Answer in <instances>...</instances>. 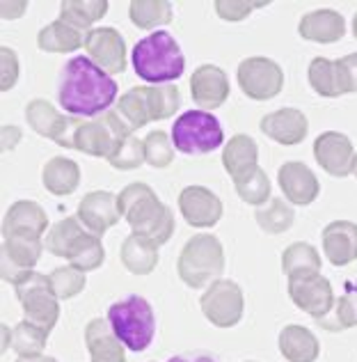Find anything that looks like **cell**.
<instances>
[{
  "label": "cell",
  "mask_w": 357,
  "mask_h": 362,
  "mask_svg": "<svg viewBox=\"0 0 357 362\" xmlns=\"http://www.w3.org/2000/svg\"><path fill=\"white\" fill-rule=\"evenodd\" d=\"M0 252H3L0 278L16 287L23 278L30 275V271L40 262V257L44 252V241L28 239V236H9V239L3 241Z\"/></svg>",
  "instance_id": "obj_15"
},
{
  "label": "cell",
  "mask_w": 357,
  "mask_h": 362,
  "mask_svg": "<svg viewBox=\"0 0 357 362\" xmlns=\"http://www.w3.org/2000/svg\"><path fill=\"white\" fill-rule=\"evenodd\" d=\"M9 335H12V330H9L7 326H3V351L9 349Z\"/></svg>",
  "instance_id": "obj_50"
},
{
  "label": "cell",
  "mask_w": 357,
  "mask_h": 362,
  "mask_svg": "<svg viewBox=\"0 0 357 362\" xmlns=\"http://www.w3.org/2000/svg\"><path fill=\"white\" fill-rule=\"evenodd\" d=\"M85 346L92 362H126L124 344L112 332L108 319H92L85 326Z\"/></svg>",
  "instance_id": "obj_27"
},
{
  "label": "cell",
  "mask_w": 357,
  "mask_h": 362,
  "mask_svg": "<svg viewBox=\"0 0 357 362\" xmlns=\"http://www.w3.org/2000/svg\"><path fill=\"white\" fill-rule=\"evenodd\" d=\"M167 362H218L213 356L209 354H202V351H193V354H181V356H174Z\"/></svg>",
  "instance_id": "obj_48"
},
{
  "label": "cell",
  "mask_w": 357,
  "mask_h": 362,
  "mask_svg": "<svg viewBox=\"0 0 357 362\" xmlns=\"http://www.w3.org/2000/svg\"><path fill=\"white\" fill-rule=\"evenodd\" d=\"M158 247L161 245L143 234H131L121 243V264L133 275H149L158 266Z\"/></svg>",
  "instance_id": "obj_30"
},
{
  "label": "cell",
  "mask_w": 357,
  "mask_h": 362,
  "mask_svg": "<svg viewBox=\"0 0 357 362\" xmlns=\"http://www.w3.org/2000/svg\"><path fill=\"white\" fill-rule=\"evenodd\" d=\"M117 90L115 78L90 55H76L62 69L58 101L73 117H97L108 112L117 99Z\"/></svg>",
  "instance_id": "obj_1"
},
{
  "label": "cell",
  "mask_w": 357,
  "mask_h": 362,
  "mask_svg": "<svg viewBox=\"0 0 357 362\" xmlns=\"http://www.w3.org/2000/svg\"><path fill=\"white\" fill-rule=\"evenodd\" d=\"M298 33L307 42L334 44L346 35V21L334 9H314L300 18Z\"/></svg>",
  "instance_id": "obj_26"
},
{
  "label": "cell",
  "mask_w": 357,
  "mask_h": 362,
  "mask_svg": "<svg viewBox=\"0 0 357 362\" xmlns=\"http://www.w3.org/2000/svg\"><path fill=\"white\" fill-rule=\"evenodd\" d=\"M14 291L23 308L25 321H30L35 326L44 328L46 332H51L60 319V298L55 296L49 275L30 271L28 278H23L16 284Z\"/></svg>",
  "instance_id": "obj_10"
},
{
  "label": "cell",
  "mask_w": 357,
  "mask_h": 362,
  "mask_svg": "<svg viewBox=\"0 0 357 362\" xmlns=\"http://www.w3.org/2000/svg\"><path fill=\"white\" fill-rule=\"evenodd\" d=\"M108 163L115 170H138L145 163V140H138L135 136H128L117 151L108 158Z\"/></svg>",
  "instance_id": "obj_42"
},
{
  "label": "cell",
  "mask_w": 357,
  "mask_h": 362,
  "mask_svg": "<svg viewBox=\"0 0 357 362\" xmlns=\"http://www.w3.org/2000/svg\"><path fill=\"white\" fill-rule=\"evenodd\" d=\"M25 119L37 136L49 138L64 149H73V136H76L78 127L83 124L80 117L58 112L53 108V103L46 99H32L28 103Z\"/></svg>",
  "instance_id": "obj_12"
},
{
  "label": "cell",
  "mask_w": 357,
  "mask_h": 362,
  "mask_svg": "<svg viewBox=\"0 0 357 362\" xmlns=\"http://www.w3.org/2000/svg\"><path fill=\"white\" fill-rule=\"evenodd\" d=\"M51 287L55 291V296H58L60 300H69L73 296H78V293L85 289V273L73 269V266H60V269H53L51 275Z\"/></svg>",
  "instance_id": "obj_39"
},
{
  "label": "cell",
  "mask_w": 357,
  "mask_h": 362,
  "mask_svg": "<svg viewBox=\"0 0 357 362\" xmlns=\"http://www.w3.org/2000/svg\"><path fill=\"white\" fill-rule=\"evenodd\" d=\"M318 326L330 330V332H341L357 326V282L346 284V291L334 300V308L330 314H325L316 321Z\"/></svg>",
  "instance_id": "obj_33"
},
{
  "label": "cell",
  "mask_w": 357,
  "mask_h": 362,
  "mask_svg": "<svg viewBox=\"0 0 357 362\" xmlns=\"http://www.w3.org/2000/svg\"><path fill=\"white\" fill-rule=\"evenodd\" d=\"M236 78L243 94L255 101L275 99L284 88V71L270 58H246L238 64Z\"/></svg>",
  "instance_id": "obj_13"
},
{
  "label": "cell",
  "mask_w": 357,
  "mask_h": 362,
  "mask_svg": "<svg viewBox=\"0 0 357 362\" xmlns=\"http://www.w3.org/2000/svg\"><path fill=\"white\" fill-rule=\"evenodd\" d=\"M108 323L117 339L133 354L147 351L156 335V319L152 305L138 293L119 303H112L108 308Z\"/></svg>",
  "instance_id": "obj_7"
},
{
  "label": "cell",
  "mask_w": 357,
  "mask_h": 362,
  "mask_svg": "<svg viewBox=\"0 0 357 362\" xmlns=\"http://www.w3.org/2000/svg\"><path fill=\"white\" fill-rule=\"evenodd\" d=\"M341 64L346 69V76H349V85H351V92H357V53H351L341 58Z\"/></svg>",
  "instance_id": "obj_47"
},
{
  "label": "cell",
  "mask_w": 357,
  "mask_h": 362,
  "mask_svg": "<svg viewBox=\"0 0 357 362\" xmlns=\"http://www.w3.org/2000/svg\"><path fill=\"white\" fill-rule=\"evenodd\" d=\"M294 206L286 204L282 197H270L268 204L259 206L255 211V221L257 225L264 230L266 234H282L286 232L291 225H294Z\"/></svg>",
  "instance_id": "obj_38"
},
{
  "label": "cell",
  "mask_w": 357,
  "mask_h": 362,
  "mask_svg": "<svg viewBox=\"0 0 357 362\" xmlns=\"http://www.w3.org/2000/svg\"><path fill=\"white\" fill-rule=\"evenodd\" d=\"M44 247L55 257H64L73 269L83 273L97 271L106 262V247L101 243V236L85 230L78 216L62 218L60 223H55L46 236Z\"/></svg>",
  "instance_id": "obj_3"
},
{
  "label": "cell",
  "mask_w": 357,
  "mask_h": 362,
  "mask_svg": "<svg viewBox=\"0 0 357 362\" xmlns=\"http://www.w3.org/2000/svg\"><path fill=\"white\" fill-rule=\"evenodd\" d=\"M18 81V58L16 51L3 46L0 49V90L9 92Z\"/></svg>",
  "instance_id": "obj_44"
},
{
  "label": "cell",
  "mask_w": 357,
  "mask_h": 362,
  "mask_svg": "<svg viewBox=\"0 0 357 362\" xmlns=\"http://www.w3.org/2000/svg\"><path fill=\"white\" fill-rule=\"evenodd\" d=\"M25 9H28L25 0H7V3L0 5V12H3V18H7V21H14V18L21 16Z\"/></svg>",
  "instance_id": "obj_45"
},
{
  "label": "cell",
  "mask_w": 357,
  "mask_h": 362,
  "mask_svg": "<svg viewBox=\"0 0 357 362\" xmlns=\"http://www.w3.org/2000/svg\"><path fill=\"white\" fill-rule=\"evenodd\" d=\"M18 140H21V129L14 127V124H5L3 127V151H12Z\"/></svg>",
  "instance_id": "obj_46"
},
{
  "label": "cell",
  "mask_w": 357,
  "mask_h": 362,
  "mask_svg": "<svg viewBox=\"0 0 357 362\" xmlns=\"http://www.w3.org/2000/svg\"><path fill=\"white\" fill-rule=\"evenodd\" d=\"M289 296L294 300L296 308L307 312L309 317L316 321L330 314L334 308V289L330 280L321 275V271L303 273V275H291L289 278Z\"/></svg>",
  "instance_id": "obj_14"
},
{
  "label": "cell",
  "mask_w": 357,
  "mask_h": 362,
  "mask_svg": "<svg viewBox=\"0 0 357 362\" xmlns=\"http://www.w3.org/2000/svg\"><path fill=\"white\" fill-rule=\"evenodd\" d=\"M16 362H58L51 356H40V358H18Z\"/></svg>",
  "instance_id": "obj_49"
},
{
  "label": "cell",
  "mask_w": 357,
  "mask_h": 362,
  "mask_svg": "<svg viewBox=\"0 0 357 362\" xmlns=\"http://www.w3.org/2000/svg\"><path fill=\"white\" fill-rule=\"evenodd\" d=\"M46 341H49V332L23 319L12 328L9 349H14L18 358H40L46 349Z\"/></svg>",
  "instance_id": "obj_36"
},
{
  "label": "cell",
  "mask_w": 357,
  "mask_h": 362,
  "mask_svg": "<svg viewBox=\"0 0 357 362\" xmlns=\"http://www.w3.org/2000/svg\"><path fill=\"white\" fill-rule=\"evenodd\" d=\"M353 37L357 40V14L353 16Z\"/></svg>",
  "instance_id": "obj_51"
},
{
  "label": "cell",
  "mask_w": 357,
  "mask_h": 362,
  "mask_svg": "<svg viewBox=\"0 0 357 362\" xmlns=\"http://www.w3.org/2000/svg\"><path fill=\"white\" fill-rule=\"evenodd\" d=\"M277 181L284 197L291 204L307 206L321 193V184H318L316 175L312 173V168H307L300 160H286L277 170Z\"/></svg>",
  "instance_id": "obj_21"
},
{
  "label": "cell",
  "mask_w": 357,
  "mask_h": 362,
  "mask_svg": "<svg viewBox=\"0 0 357 362\" xmlns=\"http://www.w3.org/2000/svg\"><path fill=\"white\" fill-rule=\"evenodd\" d=\"M80 44L85 46V35L73 25L64 23L62 18L42 28L40 35H37V46L46 53H71L78 51Z\"/></svg>",
  "instance_id": "obj_32"
},
{
  "label": "cell",
  "mask_w": 357,
  "mask_h": 362,
  "mask_svg": "<svg viewBox=\"0 0 357 362\" xmlns=\"http://www.w3.org/2000/svg\"><path fill=\"white\" fill-rule=\"evenodd\" d=\"M42 181H44V188L53 195H58V197L71 195L73 190L80 186V168L76 160L55 156L44 165Z\"/></svg>",
  "instance_id": "obj_31"
},
{
  "label": "cell",
  "mask_w": 357,
  "mask_h": 362,
  "mask_svg": "<svg viewBox=\"0 0 357 362\" xmlns=\"http://www.w3.org/2000/svg\"><path fill=\"white\" fill-rule=\"evenodd\" d=\"M202 314L215 328H234L246 312V296L234 280H215L200 298Z\"/></svg>",
  "instance_id": "obj_11"
},
{
  "label": "cell",
  "mask_w": 357,
  "mask_h": 362,
  "mask_svg": "<svg viewBox=\"0 0 357 362\" xmlns=\"http://www.w3.org/2000/svg\"><path fill=\"white\" fill-rule=\"evenodd\" d=\"M76 216L85 225V230H90L97 236H103L121 218L117 195L110 193V190H92V193H87L80 199Z\"/></svg>",
  "instance_id": "obj_19"
},
{
  "label": "cell",
  "mask_w": 357,
  "mask_h": 362,
  "mask_svg": "<svg viewBox=\"0 0 357 362\" xmlns=\"http://www.w3.org/2000/svg\"><path fill=\"white\" fill-rule=\"evenodd\" d=\"M108 7V0H64L60 3V18L83 33L106 16Z\"/></svg>",
  "instance_id": "obj_34"
},
{
  "label": "cell",
  "mask_w": 357,
  "mask_h": 362,
  "mask_svg": "<svg viewBox=\"0 0 357 362\" xmlns=\"http://www.w3.org/2000/svg\"><path fill=\"white\" fill-rule=\"evenodd\" d=\"M248 362H255V360H248Z\"/></svg>",
  "instance_id": "obj_53"
},
{
  "label": "cell",
  "mask_w": 357,
  "mask_h": 362,
  "mask_svg": "<svg viewBox=\"0 0 357 362\" xmlns=\"http://www.w3.org/2000/svg\"><path fill=\"white\" fill-rule=\"evenodd\" d=\"M222 168L227 170L231 181H243L259 168V147L252 136L238 133L222 149Z\"/></svg>",
  "instance_id": "obj_25"
},
{
  "label": "cell",
  "mask_w": 357,
  "mask_h": 362,
  "mask_svg": "<svg viewBox=\"0 0 357 362\" xmlns=\"http://www.w3.org/2000/svg\"><path fill=\"white\" fill-rule=\"evenodd\" d=\"M279 354L289 362H316L321 354V344L312 330L298 323H289L279 332Z\"/></svg>",
  "instance_id": "obj_29"
},
{
  "label": "cell",
  "mask_w": 357,
  "mask_h": 362,
  "mask_svg": "<svg viewBox=\"0 0 357 362\" xmlns=\"http://www.w3.org/2000/svg\"><path fill=\"white\" fill-rule=\"evenodd\" d=\"M85 51L110 76L126 69V42L115 28H92L85 33Z\"/></svg>",
  "instance_id": "obj_17"
},
{
  "label": "cell",
  "mask_w": 357,
  "mask_h": 362,
  "mask_svg": "<svg viewBox=\"0 0 357 362\" xmlns=\"http://www.w3.org/2000/svg\"><path fill=\"white\" fill-rule=\"evenodd\" d=\"M128 136H133V131L128 129V124L112 108L99 115L97 119H87L80 124L76 136H73V149L85 151L90 156L110 158Z\"/></svg>",
  "instance_id": "obj_9"
},
{
  "label": "cell",
  "mask_w": 357,
  "mask_h": 362,
  "mask_svg": "<svg viewBox=\"0 0 357 362\" xmlns=\"http://www.w3.org/2000/svg\"><path fill=\"white\" fill-rule=\"evenodd\" d=\"M259 129L266 133L270 140H275L277 145L294 147L300 145L307 138L309 122L307 115L298 108H279L275 112H268L266 117H261Z\"/></svg>",
  "instance_id": "obj_22"
},
{
  "label": "cell",
  "mask_w": 357,
  "mask_h": 362,
  "mask_svg": "<svg viewBox=\"0 0 357 362\" xmlns=\"http://www.w3.org/2000/svg\"><path fill=\"white\" fill-rule=\"evenodd\" d=\"M323 255L332 266H349L357 259V225L334 221L323 230Z\"/></svg>",
  "instance_id": "obj_24"
},
{
  "label": "cell",
  "mask_w": 357,
  "mask_h": 362,
  "mask_svg": "<svg viewBox=\"0 0 357 362\" xmlns=\"http://www.w3.org/2000/svg\"><path fill=\"white\" fill-rule=\"evenodd\" d=\"M234 188H236V193L243 202H248L257 209L268 204V199H270V181H268V175L261 168H257L255 173H252L250 177H246L243 181H236Z\"/></svg>",
  "instance_id": "obj_40"
},
{
  "label": "cell",
  "mask_w": 357,
  "mask_h": 362,
  "mask_svg": "<svg viewBox=\"0 0 357 362\" xmlns=\"http://www.w3.org/2000/svg\"><path fill=\"white\" fill-rule=\"evenodd\" d=\"M178 106H181V94L174 85H143L121 94L115 110L131 131H138L149 122L172 117Z\"/></svg>",
  "instance_id": "obj_5"
},
{
  "label": "cell",
  "mask_w": 357,
  "mask_h": 362,
  "mask_svg": "<svg viewBox=\"0 0 357 362\" xmlns=\"http://www.w3.org/2000/svg\"><path fill=\"white\" fill-rule=\"evenodd\" d=\"M321 255L312 245L305 241L291 243L284 252H282V271L286 273V278L291 275H303L312 271H321Z\"/></svg>",
  "instance_id": "obj_37"
},
{
  "label": "cell",
  "mask_w": 357,
  "mask_h": 362,
  "mask_svg": "<svg viewBox=\"0 0 357 362\" xmlns=\"http://www.w3.org/2000/svg\"><path fill=\"white\" fill-rule=\"evenodd\" d=\"M229 78L220 66L215 64H202L197 66L190 76V94L193 101L202 110L220 108L224 101L229 99Z\"/></svg>",
  "instance_id": "obj_20"
},
{
  "label": "cell",
  "mask_w": 357,
  "mask_h": 362,
  "mask_svg": "<svg viewBox=\"0 0 357 362\" xmlns=\"http://www.w3.org/2000/svg\"><path fill=\"white\" fill-rule=\"evenodd\" d=\"M353 175L357 177V154H355V163H353Z\"/></svg>",
  "instance_id": "obj_52"
},
{
  "label": "cell",
  "mask_w": 357,
  "mask_h": 362,
  "mask_svg": "<svg viewBox=\"0 0 357 362\" xmlns=\"http://www.w3.org/2000/svg\"><path fill=\"white\" fill-rule=\"evenodd\" d=\"M213 7L222 21H243L255 9L268 7V3H255V0H218Z\"/></svg>",
  "instance_id": "obj_43"
},
{
  "label": "cell",
  "mask_w": 357,
  "mask_h": 362,
  "mask_svg": "<svg viewBox=\"0 0 357 362\" xmlns=\"http://www.w3.org/2000/svg\"><path fill=\"white\" fill-rule=\"evenodd\" d=\"M307 78L312 90L316 94L327 99L341 97V94H351L349 78H346V69L341 60H327V58H314L309 64Z\"/></svg>",
  "instance_id": "obj_28"
},
{
  "label": "cell",
  "mask_w": 357,
  "mask_h": 362,
  "mask_svg": "<svg viewBox=\"0 0 357 362\" xmlns=\"http://www.w3.org/2000/svg\"><path fill=\"white\" fill-rule=\"evenodd\" d=\"M224 142L222 127L215 115L206 110H186L172 127V145L181 154H211Z\"/></svg>",
  "instance_id": "obj_8"
},
{
  "label": "cell",
  "mask_w": 357,
  "mask_h": 362,
  "mask_svg": "<svg viewBox=\"0 0 357 362\" xmlns=\"http://www.w3.org/2000/svg\"><path fill=\"white\" fill-rule=\"evenodd\" d=\"M121 218L131 225L133 234H143L147 239L165 245L174 234L172 209L163 204L158 195L147 184H128L117 195Z\"/></svg>",
  "instance_id": "obj_2"
},
{
  "label": "cell",
  "mask_w": 357,
  "mask_h": 362,
  "mask_svg": "<svg viewBox=\"0 0 357 362\" xmlns=\"http://www.w3.org/2000/svg\"><path fill=\"white\" fill-rule=\"evenodd\" d=\"M145 160L152 168H167L174 160V145L165 131H152L145 138Z\"/></svg>",
  "instance_id": "obj_41"
},
{
  "label": "cell",
  "mask_w": 357,
  "mask_h": 362,
  "mask_svg": "<svg viewBox=\"0 0 357 362\" xmlns=\"http://www.w3.org/2000/svg\"><path fill=\"white\" fill-rule=\"evenodd\" d=\"M314 158L327 175L349 177L353 175L355 147L349 136L339 131H325L314 140Z\"/></svg>",
  "instance_id": "obj_16"
},
{
  "label": "cell",
  "mask_w": 357,
  "mask_h": 362,
  "mask_svg": "<svg viewBox=\"0 0 357 362\" xmlns=\"http://www.w3.org/2000/svg\"><path fill=\"white\" fill-rule=\"evenodd\" d=\"M128 16L135 28L154 30L158 25L172 23L174 7L170 0H133L128 5Z\"/></svg>",
  "instance_id": "obj_35"
},
{
  "label": "cell",
  "mask_w": 357,
  "mask_h": 362,
  "mask_svg": "<svg viewBox=\"0 0 357 362\" xmlns=\"http://www.w3.org/2000/svg\"><path fill=\"white\" fill-rule=\"evenodd\" d=\"M133 69L147 83H172L186 71V58L181 46L170 33L156 30L135 44L131 53Z\"/></svg>",
  "instance_id": "obj_4"
},
{
  "label": "cell",
  "mask_w": 357,
  "mask_h": 362,
  "mask_svg": "<svg viewBox=\"0 0 357 362\" xmlns=\"http://www.w3.org/2000/svg\"><path fill=\"white\" fill-rule=\"evenodd\" d=\"M178 211L186 218V223L197 230H206L220 223L222 202L213 190L204 186H188L178 195Z\"/></svg>",
  "instance_id": "obj_18"
},
{
  "label": "cell",
  "mask_w": 357,
  "mask_h": 362,
  "mask_svg": "<svg viewBox=\"0 0 357 362\" xmlns=\"http://www.w3.org/2000/svg\"><path fill=\"white\" fill-rule=\"evenodd\" d=\"M46 227H49V216L44 209L30 202V199H18L7 209L3 218V236H28V239H42Z\"/></svg>",
  "instance_id": "obj_23"
},
{
  "label": "cell",
  "mask_w": 357,
  "mask_h": 362,
  "mask_svg": "<svg viewBox=\"0 0 357 362\" xmlns=\"http://www.w3.org/2000/svg\"><path fill=\"white\" fill-rule=\"evenodd\" d=\"M176 273L190 289H204L215 280H220V275L224 273V250L218 236H190V241L178 252Z\"/></svg>",
  "instance_id": "obj_6"
}]
</instances>
